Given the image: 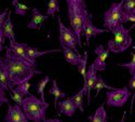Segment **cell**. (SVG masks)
I'll list each match as a JSON object with an SVG mask.
<instances>
[{"label": "cell", "instance_id": "obj_1", "mask_svg": "<svg viewBox=\"0 0 135 122\" xmlns=\"http://www.w3.org/2000/svg\"><path fill=\"white\" fill-rule=\"evenodd\" d=\"M6 50V56L3 57V60L9 77V90L10 87H13L14 85L16 86L20 83L29 81L35 74H41V71L37 69L36 66H33L27 61L17 57L11 52L9 48Z\"/></svg>", "mask_w": 135, "mask_h": 122}, {"label": "cell", "instance_id": "obj_2", "mask_svg": "<svg viewBox=\"0 0 135 122\" xmlns=\"http://www.w3.org/2000/svg\"><path fill=\"white\" fill-rule=\"evenodd\" d=\"M67 10H68V18L71 26V29L78 38L79 47H82L81 37H82V29L84 23L89 16V12L86 10V4L84 0H66Z\"/></svg>", "mask_w": 135, "mask_h": 122}, {"label": "cell", "instance_id": "obj_3", "mask_svg": "<svg viewBox=\"0 0 135 122\" xmlns=\"http://www.w3.org/2000/svg\"><path fill=\"white\" fill-rule=\"evenodd\" d=\"M49 107V103L37 98L35 95L29 94L23 101L22 109L30 122H43L46 120V113Z\"/></svg>", "mask_w": 135, "mask_h": 122}, {"label": "cell", "instance_id": "obj_4", "mask_svg": "<svg viewBox=\"0 0 135 122\" xmlns=\"http://www.w3.org/2000/svg\"><path fill=\"white\" fill-rule=\"evenodd\" d=\"M134 27L135 24L127 29L123 27V24H119L111 31L114 37L108 41V50L114 53H121L127 51L132 44V37L130 36V31Z\"/></svg>", "mask_w": 135, "mask_h": 122}, {"label": "cell", "instance_id": "obj_5", "mask_svg": "<svg viewBox=\"0 0 135 122\" xmlns=\"http://www.w3.org/2000/svg\"><path fill=\"white\" fill-rule=\"evenodd\" d=\"M126 0H121L120 2H112L110 8L104 14V26L110 32L114 30L119 24H122V14H123V3Z\"/></svg>", "mask_w": 135, "mask_h": 122}, {"label": "cell", "instance_id": "obj_6", "mask_svg": "<svg viewBox=\"0 0 135 122\" xmlns=\"http://www.w3.org/2000/svg\"><path fill=\"white\" fill-rule=\"evenodd\" d=\"M57 21H59V39L61 47H68L78 53L77 46H79V42H78V38L75 34V31L71 28L64 25L60 16L57 17Z\"/></svg>", "mask_w": 135, "mask_h": 122}, {"label": "cell", "instance_id": "obj_7", "mask_svg": "<svg viewBox=\"0 0 135 122\" xmlns=\"http://www.w3.org/2000/svg\"><path fill=\"white\" fill-rule=\"evenodd\" d=\"M131 96L129 87L115 89L106 92V104L111 107H122Z\"/></svg>", "mask_w": 135, "mask_h": 122}, {"label": "cell", "instance_id": "obj_8", "mask_svg": "<svg viewBox=\"0 0 135 122\" xmlns=\"http://www.w3.org/2000/svg\"><path fill=\"white\" fill-rule=\"evenodd\" d=\"M97 70L94 68V66L91 64L88 67L86 71V77L83 79V89L86 92V97H88V104L91 103V92L95 86V83L97 81Z\"/></svg>", "mask_w": 135, "mask_h": 122}, {"label": "cell", "instance_id": "obj_9", "mask_svg": "<svg viewBox=\"0 0 135 122\" xmlns=\"http://www.w3.org/2000/svg\"><path fill=\"white\" fill-rule=\"evenodd\" d=\"M105 32H109L108 29H102V28H98L96 27L93 23H92V14L90 13L85 23H84V26H83V29H82V34L85 38V42H86V46H89L90 43V39L92 37H95L97 35H100V34H105Z\"/></svg>", "mask_w": 135, "mask_h": 122}, {"label": "cell", "instance_id": "obj_10", "mask_svg": "<svg viewBox=\"0 0 135 122\" xmlns=\"http://www.w3.org/2000/svg\"><path fill=\"white\" fill-rule=\"evenodd\" d=\"M4 122H30L21 106L14 104V106L8 103V113L4 118Z\"/></svg>", "mask_w": 135, "mask_h": 122}, {"label": "cell", "instance_id": "obj_11", "mask_svg": "<svg viewBox=\"0 0 135 122\" xmlns=\"http://www.w3.org/2000/svg\"><path fill=\"white\" fill-rule=\"evenodd\" d=\"M109 50L105 49L104 46L99 44L95 48V53H96V58L94 60V62L92 63V65L94 66V68L97 71H104L106 70V60L109 56Z\"/></svg>", "mask_w": 135, "mask_h": 122}, {"label": "cell", "instance_id": "obj_12", "mask_svg": "<svg viewBox=\"0 0 135 122\" xmlns=\"http://www.w3.org/2000/svg\"><path fill=\"white\" fill-rule=\"evenodd\" d=\"M49 15H43L40 13V11L36 8L31 9V15H30V22L27 25L30 29H40L43 25V23L48 19Z\"/></svg>", "mask_w": 135, "mask_h": 122}, {"label": "cell", "instance_id": "obj_13", "mask_svg": "<svg viewBox=\"0 0 135 122\" xmlns=\"http://www.w3.org/2000/svg\"><path fill=\"white\" fill-rule=\"evenodd\" d=\"M27 47H28L27 43H20V42H16V40H12V41H10L9 49L14 55H16L17 57L24 60V61H27L31 64V62L29 61V58L27 56V53H26Z\"/></svg>", "mask_w": 135, "mask_h": 122}, {"label": "cell", "instance_id": "obj_14", "mask_svg": "<svg viewBox=\"0 0 135 122\" xmlns=\"http://www.w3.org/2000/svg\"><path fill=\"white\" fill-rule=\"evenodd\" d=\"M59 109H60V113L67 116V117H73L76 113V110L78 109L76 107V105L74 104V102L70 99V97L63 99V101H60L57 103Z\"/></svg>", "mask_w": 135, "mask_h": 122}, {"label": "cell", "instance_id": "obj_15", "mask_svg": "<svg viewBox=\"0 0 135 122\" xmlns=\"http://www.w3.org/2000/svg\"><path fill=\"white\" fill-rule=\"evenodd\" d=\"M62 48V52L64 53V57H65V61L73 65V66H78L80 64L81 60H82V56L79 54L75 52L73 49L68 48V47H61Z\"/></svg>", "mask_w": 135, "mask_h": 122}, {"label": "cell", "instance_id": "obj_16", "mask_svg": "<svg viewBox=\"0 0 135 122\" xmlns=\"http://www.w3.org/2000/svg\"><path fill=\"white\" fill-rule=\"evenodd\" d=\"M62 50H47V51H38L35 48H31V47H27L26 49V53H27V56L29 58V61L31 62V64L33 66L37 67V63H36V58L39 56H42V55H46V54H50V53H54V52H61Z\"/></svg>", "mask_w": 135, "mask_h": 122}, {"label": "cell", "instance_id": "obj_17", "mask_svg": "<svg viewBox=\"0 0 135 122\" xmlns=\"http://www.w3.org/2000/svg\"><path fill=\"white\" fill-rule=\"evenodd\" d=\"M2 30H3V34L4 37L9 39V41H12L15 40V35H14V27H13V23L11 21V13H8V16L4 21V23L2 25Z\"/></svg>", "mask_w": 135, "mask_h": 122}, {"label": "cell", "instance_id": "obj_18", "mask_svg": "<svg viewBox=\"0 0 135 122\" xmlns=\"http://www.w3.org/2000/svg\"><path fill=\"white\" fill-rule=\"evenodd\" d=\"M49 94H51L54 97V106H55V109L57 110V103L60 102L61 98L66 97V93H64L59 87L56 80H52V87L49 90Z\"/></svg>", "mask_w": 135, "mask_h": 122}, {"label": "cell", "instance_id": "obj_19", "mask_svg": "<svg viewBox=\"0 0 135 122\" xmlns=\"http://www.w3.org/2000/svg\"><path fill=\"white\" fill-rule=\"evenodd\" d=\"M91 122H107V113L105 110L104 104L100 105L96 110L95 114L92 117H89Z\"/></svg>", "mask_w": 135, "mask_h": 122}, {"label": "cell", "instance_id": "obj_20", "mask_svg": "<svg viewBox=\"0 0 135 122\" xmlns=\"http://www.w3.org/2000/svg\"><path fill=\"white\" fill-rule=\"evenodd\" d=\"M0 84L6 91H9V77L3 58H0Z\"/></svg>", "mask_w": 135, "mask_h": 122}, {"label": "cell", "instance_id": "obj_21", "mask_svg": "<svg viewBox=\"0 0 135 122\" xmlns=\"http://www.w3.org/2000/svg\"><path fill=\"white\" fill-rule=\"evenodd\" d=\"M84 95H86V92H85L84 89L82 87L77 94L70 96V99L74 102V104L76 105V107L79 109L81 113L84 111V108H83V97H84Z\"/></svg>", "mask_w": 135, "mask_h": 122}, {"label": "cell", "instance_id": "obj_22", "mask_svg": "<svg viewBox=\"0 0 135 122\" xmlns=\"http://www.w3.org/2000/svg\"><path fill=\"white\" fill-rule=\"evenodd\" d=\"M50 77L49 76H46V77H43V78L39 81V82H37L36 84H35V87H36V90H37V93L40 95V97H41V99L42 101H44L46 102V98H44V89H46V86H47V84L50 82Z\"/></svg>", "mask_w": 135, "mask_h": 122}, {"label": "cell", "instance_id": "obj_23", "mask_svg": "<svg viewBox=\"0 0 135 122\" xmlns=\"http://www.w3.org/2000/svg\"><path fill=\"white\" fill-rule=\"evenodd\" d=\"M60 11L59 1L57 0H49L47 3V15L54 17V14Z\"/></svg>", "mask_w": 135, "mask_h": 122}, {"label": "cell", "instance_id": "obj_24", "mask_svg": "<svg viewBox=\"0 0 135 122\" xmlns=\"http://www.w3.org/2000/svg\"><path fill=\"white\" fill-rule=\"evenodd\" d=\"M10 96L12 98V101H14V103L18 106H23V101H24V96L22 95L16 89H13V87H10Z\"/></svg>", "mask_w": 135, "mask_h": 122}, {"label": "cell", "instance_id": "obj_25", "mask_svg": "<svg viewBox=\"0 0 135 122\" xmlns=\"http://www.w3.org/2000/svg\"><path fill=\"white\" fill-rule=\"evenodd\" d=\"M12 4L14 7V12L17 15H26L27 10H29V8L23 3H21L18 0H12Z\"/></svg>", "mask_w": 135, "mask_h": 122}, {"label": "cell", "instance_id": "obj_26", "mask_svg": "<svg viewBox=\"0 0 135 122\" xmlns=\"http://www.w3.org/2000/svg\"><path fill=\"white\" fill-rule=\"evenodd\" d=\"M102 89H108V90H115V87H112L108 84H106V82L104 81V79L102 77H97V81L95 83V86H94V90L96 91V94H95V97H97V95L99 94L100 90Z\"/></svg>", "mask_w": 135, "mask_h": 122}, {"label": "cell", "instance_id": "obj_27", "mask_svg": "<svg viewBox=\"0 0 135 122\" xmlns=\"http://www.w3.org/2000/svg\"><path fill=\"white\" fill-rule=\"evenodd\" d=\"M86 63H88V52L85 51V52H84V55H83V57H82V60H81V62H80V64L77 66V67H78V71L81 74V76L83 77V79L86 77V71H88Z\"/></svg>", "mask_w": 135, "mask_h": 122}, {"label": "cell", "instance_id": "obj_28", "mask_svg": "<svg viewBox=\"0 0 135 122\" xmlns=\"http://www.w3.org/2000/svg\"><path fill=\"white\" fill-rule=\"evenodd\" d=\"M134 50H135V47H134ZM119 67H126L129 69L130 74L131 75H134L135 74V52L132 54V60L131 62L129 63H122V64H118Z\"/></svg>", "mask_w": 135, "mask_h": 122}, {"label": "cell", "instance_id": "obj_29", "mask_svg": "<svg viewBox=\"0 0 135 122\" xmlns=\"http://www.w3.org/2000/svg\"><path fill=\"white\" fill-rule=\"evenodd\" d=\"M29 87H30V83L29 81H25L23 83H20L18 85L15 86L16 90L23 95V96H28L30 93H29Z\"/></svg>", "mask_w": 135, "mask_h": 122}, {"label": "cell", "instance_id": "obj_30", "mask_svg": "<svg viewBox=\"0 0 135 122\" xmlns=\"http://www.w3.org/2000/svg\"><path fill=\"white\" fill-rule=\"evenodd\" d=\"M128 22H131V23L135 24V14L133 12H124L123 11L122 14V24L128 23Z\"/></svg>", "mask_w": 135, "mask_h": 122}, {"label": "cell", "instance_id": "obj_31", "mask_svg": "<svg viewBox=\"0 0 135 122\" xmlns=\"http://www.w3.org/2000/svg\"><path fill=\"white\" fill-rule=\"evenodd\" d=\"M135 9V0H126L123 3V11L124 12H133Z\"/></svg>", "mask_w": 135, "mask_h": 122}, {"label": "cell", "instance_id": "obj_32", "mask_svg": "<svg viewBox=\"0 0 135 122\" xmlns=\"http://www.w3.org/2000/svg\"><path fill=\"white\" fill-rule=\"evenodd\" d=\"M6 90L2 87V85L0 84V107H1L3 104H8L9 103V99L7 97V94H6Z\"/></svg>", "mask_w": 135, "mask_h": 122}, {"label": "cell", "instance_id": "obj_33", "mask_svg": "<svg viewBox=\"0 0 135 122\" xmlns=\"http://www.w3.org/2000/svg\"><path fill=\"white\" fill-rule=\"evenodd\" d=\"M8 13H9V10H8V9H6L2 13H0V28L2 27V25H3V23H4V21H6L7 16H8Z\"/></svg>", "mask_w": 135, "mask_h": 122}, {"label": "cell", "instance_id": "obj_34", "mask_svg": "<svg viewBox=\"0 0 135 122\" xmlns=\"http://www.w3.org/2000/svg\"><path fill=\"white\" fill-rule=\"evenodd\" d=\"M4 39H6V37H4V34H3V30H2V27L0 28V49H2L3 50V46H4Z\"/></svg>", "mask_w": 135, "mask_h": 122}, {"label": "cell", "instance_id": "obj_35", "mask_svg": "<svg viewBox=\"0 0 135 122\" xmlns=\"http://www.w3.org/2000/svg\"><path fill=\"white\" fill-rule=\"evenodd\" d=\"M128 87H129V89H132V90H135V74L132 75V78L129 80Z\"/></svg>", "mask_w": 135, "mask_h": 122}, {"label": "cell", "instance_id": "obj_36", "mask_svg": "<svg viewBox=\"0 0 135 122\" xmlns=\"http://www.w3.org/2000/svg\"><path fill=\"white\" fill-rule=\"evenodd\" d=\"M134 102H135V90H134V93H133V96H132V99H131V106H130V111H131V114L133 113V107H134Z\"/></svg>", "mask_w": 135, "mask_h": 122}, {"label": "cell", "instance_id": "obj_37", "mask_svg": "<svg viewBox=\"0 0 135 122\" xmlns=\"http://www.w3.org/2000/svg\"><path fill=\"white\" fill-rule=\"evenodd\" d=\"M43 122H62V121H61V119L55 118V119H46Z\"/></svg>", "mask_w": 135, "mask_h": 122}, {"label": "cell", "instance_id": "obj_38", "mask_svg": "<svg viewBox=\"0 0 135 122\" xmlns=\"http://www.w3.org/2000/svg\"><path fill=\"white\" fill-rule=\"evenodd\" d=\"M124 116H126V113L123 114V117H122V119H121V122H123V120H124Z\"/></svg>", "mask_w": 135, "mask_h": 122}, {"label": "cell", "instance_id": "obj_39", "mask_svg": "<svg viewBox=\"0 0 135 122\" xmlns=\"http://www.w3.org/2000/svg\"><path fill=\"white\" fill-rule=\"evenodd\" d=\"M1 51H2V49H0V53H1ZM0 58H1V57H0Z\"/></svg>", "mask_w": 135, "mask_h": 122}, {"label": "cell", "instance_id": "obj_40", "mask_svg": "<svg viewBox=\"0 0 135 122\" xmlns=\"http://www.w3.org/2000/svg\"><path fill=\"white\" fill-rule=\"evenodd\" d=\"M133 13H134V14H135V9H134V11H133Z\"/></svg>", "mask_w": 135, "mask_h": 122}]
</instances>
